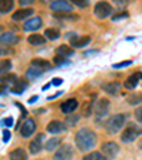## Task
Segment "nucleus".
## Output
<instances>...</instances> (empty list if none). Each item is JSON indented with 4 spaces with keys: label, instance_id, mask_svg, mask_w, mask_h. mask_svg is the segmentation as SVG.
<instances>
[{
    "label": "nucleus",
    "instance_id": "obj_37",
    "mask_svg": "<svg viewBox=\"0 0 142 160\" xmlns=\"http://www.w3.org/2000/svg\"><path fill=\"white\" fill-rule=\"evenodd\" d=\"M134 116H135V119L139 122V123H142V106H139V108L136 109L135 113H134Z\"/></svg>",
    "mask_w": 142,
    "mask_h": 160
},
{
    "label": "nucleus",
    "instance_id": "obj_21",
    "mask_svg": "<svg viewBox=\"0 0 142 160\" xmlns=\"http://www.w3.org/2000/svg\"><path fill=\"white\" fill-rule=\"evenodd\" d=\"M31 65L36 67V68H39V70H50V62L47 60H43V58H34V60H31Z\"/></svg>",
    "mask_w": 142,
    "mask_h": 160
},
{
    "label": "nucleus",
    "instance_id": "obj_50",
    "mask_svg": "<svg viewBox=\"0 0 142 160\" xmlns=\"http://www.w3.org/2000/svg\"><path fill=\"white\" fill-rule=\"evenodd\" d=\"M2 31H3V26H0V34H2Z\"/></svg>",
    "mask_w": 142,
    "mask_h": 160
},
{
    "label": "nucleus",
    "instance_id": "obj_24",
    "mask_svg": "<svg viewBox=\"0 0 142 160\" xmlns=\"http://www.w3.org/2000/svg\"><path fill=\"white\" fill-rule=\"evenodd\" d=\"M14 7V0H0V13H9Z\"/></svg>",
    "mask_w": 142,
    "mask_h": 160
},
{
    "label": "nucleus",
    "instance_id": "obj_3",
    "mask_svg": "<svg viewBox=\"0 0 142 160\" xmlns=\"http://www.w3.org/2000/svg\"><path fill=\"white\" fill-rule=\"evenodd\" d=\"M94 14L100 20H104V18L109 17L112 14V6L108 2H98L95 4V7H94Z\"/></svg>",
    "mask_w": 142,
    "mask_h": 160
},
{
    "label": "nucleus",
    "instance_id": "obj_49",
    "mask_svg": "<svg viewBox=\"0 0 142 160\" xmlns=\"http://www.w3.org/2000/svg\"><path fill=\"white\" fill-rule=\"evenodd\" d=\"M50 87V84H47V85H44V87H43V91H45V89H47V88H49Z\"/></svg>",
    "mask_w": 142,
    "mask_h": 160
},
{
    "label": "nucleus",
    "instance_id": "obj_38",
    "mask_svg": "<svg viewBox=\"0 0 142 160\" xmlns=\"http://www.w3.org/2000/svg\"><path fill=\"white\" fill-rule=\"evenodd\" d=\"M55 17H58V18H77V16L76 14H71V13H68V14H61V13H55Z\"/></svg>",
    "mask_w": 142,
    "mask_h": 160
},
{
    "label": "nucleus",
    "instance_id": "obj_5",
    "mask_svg": "<svg viewBox=\"0 0 142 160\" xmlns=\"http://www.w3.org/2000/svg\"><path fill=\"white\" fill-rule=\"evenodd\" d=\"M139 133H141V130H139L135 125H128V126L125 128V130L122 132V135H121V140L124 143H131L138 138Z\"/></svg>",
    "mask_w": 142,
    "mask_h": 160
},
{
    "label": "nucleus",
    "instance_id": "obj_15",
    "mask_svg": "<svg viewBox=\"0 0 142 160\" xmlns=\"http://www.w3.org/2000/svg\"><path fill=\"white\" fill-rule=\"evenodd\" d=\"M64 129H66V126H64V123L60 121H51L47 125V132L53 133V135H58V133H61Z\"/></svg>",
    "mask_w": 142,
    "mask_h": 160
},
{
    "label": "nucleus",
    "instance_id": "obj_43",
    "mask_svg": "<svg viewBox=\"0 0 142 160\" xmlns=\"http://www.w3.org/2000/svg\"><path fill=\"white\" fill-rule=\"evenodd\" d=\"M10 136H12V135H10V130H4V132H3V140H4V142H9Z\"/></svg>",
    "mask_w": 142,
    "mask_h": 160
},
{
    "label": "nucleus",
    "instance_id": "obj_34",
    "mask_svg": "<svg viewBox=\"0 0 142 160\" xmlns=\"http://www.w3.org/2000/svg\"><path fill=\"white\" fill-rule=\"evenodd\" d=\"M70 2H73V4L78 6L80 9H85V7L90 6V2H88V0H70Z\"/></svg>",
    "mask_w": 142,
    "mask_h": 160
},
{
    "label": "nucleus",
    "instance_id": "obj_35",
    "mask_svg": "<svg viewBox=\"0 0 142 160\" xmlns=\"http://www.w3.org/2000/svg\"><path fill=\"white\" fill-rule=\"evenodd\" d=\"M128 16H129V14H128L127 12H119V13H117V14L112 16V21H117V20H122V18H127Z\"/></svg>",
    "mask_w": 142,
    "mask_h": 160
},
{
    "label": "nucleus",
    "instance_id": "obj_22",
    "mask_svg": "<svg viewBox=\"0 0 142 160\" xmlns=\"http://www.w3.org/2000/svg\"><path fill=\"white\" fill-rule=\"evenodd\" d=\"M74 54V48L70 47L67 44H61L57 47V55H61V57H68V55Z\"/></svg>",
    "mask_w": 142,
    "mask_h": 160
},
{
    "label": "nucleus",
    "instance_id": "obj_51",
    "mask_svg": "<svg viewBox=\"0 0 142 160\" xmlns=\"http://www.w3.org/2000/svg\"><path fill=\"white\" fill-rule=\"evenodd\" d=\"M139 148H141V149H142V140H141V143H139Z\"/></svg>",
    "mask_w": 142,
    "mask_h": 160
},
{
    "label": "nucleus",
    "instance_id": "obj_10",
    "mask_svg": "<svg viewBox=\"0 0 142 160\" xmlns=\"http://www.w3.org/2000/svg\"><path fill=\"white\" fill-rule=\"evenodd\" d=\"M36 122L33 121V119H27V121L23 123V126H21L20 129V133L23 138H30L31 135L34 133V130H36Z\"/></svg>",
    "mask_w": 142,
    "mask_h": 160
},
{
    "label": "nucleus",
    "instance_id": "obj_48",
    "mask_svg": "<svg viewBox=\"0 0 142 160\" xmlns=\"http://www.w3.org/2000/svg\"><path fill=\"white\" fill-rule=\"evenodd\" d=\"M41 2H43V3H49V2H51V3H53V2H55V0H41Z\"/></svg>",
    "mask_w": 142,
    "mask_h": 160
},
{
    "label": "nucleus",
    "instance_id": "obj_41",
    "mask_svg": "<svg viewBox=\"0 0 142 160\" xmlns=\"http://www.w3.org/2000/svg\"><path fill=\"white\" fill-rule=\"evenodd\" d=\"M54 62H55V65H61V64H66L67 61L64 60V57H61V55H55V57H54Z\"/></svg>",
    "mask_w": 142,
    "mask_h": 160
},
{
    "label": "nucleus",
    "instance_id": "obj_45",
    "mask_svg": "<svg viewBox=\"0 0 142 160\" xmlns=\"http://www.w3.org/2000/svg\"><path fill=\"white\" fill-rule=\"evenodd\" d=\"M3 125H6V126H12V125H13V119L12 118H6L3 121Z\"/></svg>",
    "mask_w": 142,
    "mask_h": 160
},
{
    "label": "nucleus",
    "instance_id": "obj_1",
    "mask_svg": "<svg viewBox=\"0 0 142 160\" xmlns=\"http://www.w3.org/2000/svg\"><path fill=\"white\" fill-rule=\"evenodd\" d=\"M76 145L80 150L88 152L95 148L97 145V135L88 128H82L76 133Z\"/></svg>",
    "mask_w": 142,
    "mask_h": 160
},
{
    "label": "nucleus",
    "instance_id": "obj_4",
    "mask_svg": "<svg viewBox=\"0 0 142 160\" xmlns=\"http://www.w3.org/2000/svg\"><path fill=\"white\" fill-rule=\"evenodd\" d=\"M74 156V150L70 145H61L55 149L54 160H71Z\"/></svg>",
    "mask_w": 142,
    "mask_h": 160
},
{
    "label": "nucleus",
    "instance_id": "obj_25",
    "mask_svg": "<svg viewBox=\"0 0 142 160\" xmlns=\"http://www.w3.org/2000/svg\"><path fill=\"white\" fill-rule=\"evenodd\" d=\"M127 102L129 105H139L142 102V94L141 92H134L127 98Z\"/></svg>",
    "mask_w": 142,
    "mask_h": 160
},
{
    "label": "nucleus",
    "instance_id": "obj_47",
    "mask_svg": "<svg viewBox=\"0 0 142 160\" xmlns=\"http://www.w3.org/2000/svg\"><path fill=\"white\" fill-rule=\"evenodd\" d=\"M37 98H39V97H37V95H34V97H31L30 99H29V103H33V102H36V101H37Z\"/></svg>",
    "mask_w": 142,
    "mask_h": 160
},
{
    "label": "nucleus",
    "instance_id": "obj_7",
    "mask_svg": "<svg viewBox=\"0 0 142 160\" xmlns=\"http://www.w3.org/2000/svg\"><path fill=\"white\" fill-rule=\"evenodd\" d=\"M109 109V101L107 98H100L97 102L94 103V112L97 116H105Z\"/></svg>",
    "mask_w": 142,
    "mask_h": 160
},
{
    "label": "nucleus",
    "instance_id": "obj_28",
    "mask_svg": "<svg viewBox=\"0 0 142 160\" xmlns=\"http://www.w3.org/2000/svg\"><path fill=\"white\" fill-rule=\"evenodd\" d=\"M12 70V61L10 60H2L0 61V75L7 74Z\"/></svg>",
    "mask_w": 142,
    "mask_h": 160
},
{
    "label": "nucleus",
    "instance_id": "obj_44",
    "mask_svg": "<svg viewBox=\"0 0 142 160\" xmlns=\"http://www.w3.org/2000/svg\"><path fill=\"white\" fill-rule=\"evenodd\" d=\"M61 84H63V79L61 78H54L51 82V85H55V87H57V85H61Z\"/></svg>",
    "mask_w": 142,
    "mask_h": 160
},
{
    "label": "nucleus",
    "instance_id": "obj_30",
    "mask_svg": "<svg viewBox=\"0 0 142 160\" xmlns=\"http://www.w3.org/2000/svg\"><path fill=\"white\" fill-rule=\"evenodd\" d=\"M44 36H45V38H49V40H57L60 37V31L57 28H47Z\"/></svg>",
    "mask_w": 142,
    "mask_h": 160
},
{
    "label": "nucleus",
    "instance_id": "obj_16",
    "mask_svg": "<svg viewBox=\"0 0 142 160\" xmlns=\"http://www.w3.org/2000/svg\"><path fill=\"white\" fill-rule=\"evenodd\" d=\"M33 13H34L33 9H20V10H17V12L13 13V20L14 21H21V20H24V18L30 17Z\"/></svg>",
    "mask_w": 142,
    "mask_h": 160
},
{
    "label": "nucleus",
    "instance_id": "obj_31",
    "mask_svg": "<svg viewBox=\"0 0 142 160\" xmlns=\"http://www.w3.org/2000/svg\"><path fill=\"white\" fill-rule=\"evenodd\" d=\"M80 121V115H74V113H68L66 118L67 126H76V123Z\"/></svg>",
    "mask_w": 142,
    "mask_h": 160
},
{
    "label": "nucleus",
    "instance_id": "obj_39",
    "mask_svg": "<svg viewBox=\"0 0 142 160\" xmlns=\"http://www.w3.org/2000/svg\"><path fill=\"white\" fill-rule=\"evenodd\" d=\"M112 2H114V4L117 7H125L128 4V2H129V0H112Z\"/></svg>",
    "mask_w": 142,
    "mask_h": 160
},
{
    "label": "nucleus",
    "instance_id": "obj_46",
    "mask_svg": "<svg viewBox=\"0 0 142 160\" xmlns=\"http://www.w3.org/2000/svg\"><path fill=\"white\" fill-rule=\"evenodd\" d=\"M4 91H6V85L2 84V85H0V95H3V94H4Z\"/></svg>",
    "mask_w": 142,
    "mask_h": 160
},
{
    "label": "nucleus",
    "instance_id": "obj_2",
    "mask_svg": "<svg viewBox=\"0 0 142 160\" xmlns=\"http://www.w3.org/2000/svg\"><path fill=\"white\" fill-rule=\"evenodd\" d=\"M125 121H127V113H117L105 122V130L109 135H115L117 132H119L122 129V126L125 125Z\"/></svg>",
    "mask_w": 142,
    "mask_h": 160
},
{
    "label": "nucleus",
    "instance_id": "obj_19",
    "mask_svg": "<svg viewBox=\"0 0 142 160\" xmlns=\"http://www.w3.org/2000/svg\"><path fill=\"white\" fill-rule=\"evenodd\" d=\"M26 88H27V82L23 81V79H17V81L13 82V85H12V92L20 95V94H23V91H24Z\"/></svg>",
    "mask_w": 142,
    "mask_h": 160
},
{
    "label": "nucleus",
    "instance_id": "obj_6",
    "mask_svg": "<svg viewBox=\"0 0 142 160\" xmlns=\"http://www.w3.org/2000/svg\"><path fill=\"white\" fill-rule=\"evenodd\" d=\"M118 152H119V145L115 142H105L101 146V153L107 157V160L115 157L118 154Z\"/></svg>",
    "mask_w": 142,
    "mask_h": 160
},
{
    "label": "nucleus",
    "instance_id": "obj_11",
    "mask_svg": "<svg viewBox=\"0 0 142 160\" xmlns=\"http://www.w3.org/2000/svg\"><path fill=\"white\" fill-rule=\"evenodd\" d=\"M41 24H43V20L36 16V17H31L30 20L26 21L24 26H23V28H24L26 31H36L41 27Z\"/></svg>",
    "mask_w": 142,
    "mask_h": 160
},
{
    "label": "nucleus",
    "instance_id": "obj_18",
    "mask_svg": "<svg viewBox=\"0 0 142 160\" xmlns=\"http://www.w3.org/2000/svg\"><path fill=\"white\" fill-rule=\"evenodd\" d=\"M10 160H27V153H26L24 149L17 148L13 152H10Z\"/></svg>",
    "mask_w": 142,
    "mask_h": 160
},
{
    "label": "nucleus",
    "instance_id": "obj_27",
    "mask_svg": "<svg viewBox=\"0 0 142 160\" xmlns=\"http://www.w3.org/2000/svg\"><path fill=\"white\" fill-rule=\"evenodd\" d=\"M82 160H107V157L101 152H90L82 157Z\"/></svg>",
    "mask_w": 142,
    "mask_h": 160
},
{
    "label": "nucleus",
    "instance_id": "obj_32",
    "mask_svg": "<svg viewBox=\"0 0 142 160\" xmlns=\"http://www.w3.org/2000/svg\"><path fill=\"white\" fill-rule=\"evenodd\" d=\"M17 81V77L14 75V74H3V75H0V82L2 84H4V82H16Z\"/></svg>",
    "mask_w": 142,
    "mask_h": 160
},
{
    "label": "nucleus",
    "instance_id": "obj_36",
    "mask_svg": "<svg viewBox=\"0 0 142 160\" xmlns=\"http://www.w3.org/2000/svg\"><path fill=\"white\" fill-rule=\"evenodd\" d=\"M13 52L14 51L10 47H0V55H12Z\"/></svg>",
    "mask_w": 142,
    "mask_h": 160
},
{
    "label": "nucleus",
    "instance_id": "obj_52",
    "mask_svg": "<svg viewBox=\"0 0 142 160\" xmlns=\"http://www.w3.org/2000/svg\"><path fill=\"white\" fill-rule=\"evenodd\" d=\"M37 160H41V159H37Z\"/></svg>",
    "mask_w": 142,
    "mask_h": 160
},
{
    "label": "nucleus",
    "instance_id": "obj_53",
    "mask_svg": "<svg viewBox=\"0 0 142 160\" xmlns=\"http://www.w3.org/2000/svg\"><path fill=\"white\" fill-rule=\"evenodd\" d=\"M141 133H142V129H141Z\"/></svg>",
    "mask_w": 142,
    "mask_h": 160
},
{
    "label": "nucleus",
    "instance_id": "obj_42",
    "mask_svg": "<svg viewBox=\"0 0 142 160\" xmlns=\"http://www.w3.org/2000/svg\"><path fill=\"white\" fill-rule=\"evenodd\" d=\"M34 3V0H18V4H20L21 7L24 6H30V4Z\"/></svg>",
    "mask_w": 142,
    "mask_h": 160
},
{
    "label": "nucleus",
    "instance_id": "obj_12",
    "mask_svg": "<svg viewBox=\"0 0 142 160\" xmlns=\"http://www.w3.org/2000/svg\"><path fill=\"white\" fill-rule=\"evenodd\" d=\"M78 108V101L74 99V98H71V99H67L66 102L61 103V111L66 113V115H68V113H73L76 109Z\"/></svg>",
    "mask_w": 142,
    "mask_h": 160
},
{
    "label": "nucleus",
    "instance_id": "obj_20",
    "mask_svg": "<svg viewBox=\"0 0 142 160\" xmlns=\"http://www.w3.org/2000/svg\"><path fill=\"white\" fill-rule=\"evenodd\" d=\"M139 75H141V74H132V75L128 77L124 84L125 88H127V89H134V88H136L138 81H139Z\"/></svg>",
    "mask_w": 142,
    "mask_h": 160
},
{
    "label": "nucleus",
    "instance_id": "obj_26",
    "mask_svg": "<svg viewBox=\"0 0 142 160\" xmlns=\"http://www.w3.org/2000/svg\"><path fill=\"white\" fill-rule=\"evenodd\" d=\"M29 42L31 45H41L45 42V37L41 34H33V36L29 37Z\"/></svg>",
    "mask_w": 142,
    "mask_h": 160
},
{
    "label": "nucleus",
    "instance_id": "obj_9",
    "mask_svg": "<svg viewBox=\"0 0 142 160\" xmlns=\"http://www.w3.org/2000/svg\"><path fill=\"white\" fill-rule=\"evenodd\" d=\"M50 7L54 12H73V6L67 0H55L50 4Z\"/></svg>",
    "mask_w": 142,
    "mask_h": 160
},
{
    "label": "nucleus",
    "instance_id": "obj_8",
    "mask_svg": "<svg viewBox=\"0 0 142 160\" xmlns=\"http://www.w3.org/2000/svg\"><path fill=\"white\" fill-rule=\"evenodd\" d=\"M43 139H44V135H43V133H39V135H37L36 138L31 140L30 145H29L30 153L37 154V153H40V152L44 149V145H43Z\"/></svg>",
    "mask_w": 142,
    "mask_h": 160
},
{
    "label": "nucleus",
    "instance_id": "obj_13",
    "mask_svg": "<svg viewBox=\"0 0 142 160\" xmlns=\"http://www.w3.org/2000/svg\"><path fill=\"white\" fill-rule=\"evenodd\" d=\"M18 42V36H16L14 33H2L0 34V44H7L13 45Z\"/></svg>",
    "mask_w": 142,
    "mask_h": 160
},
{
    "label": "nucleus",
    "instance_id": "obj_14",
    "mask_svg": "<svg viewBox=\"0 0 142 160\" xmlns=\"http://www.w3.org/2000/svg\"><path fill=\"white\" fill-rule=\"evenodd\" d=\"M91 41L90 36H78V37H71V47H77V48H81L88 45V42Z\"/></svg>",
    "mask_w": 142,
    "mask_h": 160
},
{
    "label": "nucleus",
    "instance_id": "obj_40",
    "mask_svg": "<svg viewBox=\"0 0 142 160\" xmlns=\"http://www.w3.org/2000/svg\"><path fill=\"white\" fill-rule=\"evenodd\" d=\"M132 64V61H122V62H118L114 64V68H124V67H128Z\"/></svg>",
    "mask_w": 142,
    "mask_h": 160
},
{
    "label": "nucleus",
    "instance_id": "obj_33",
    "mask_svg": "<svg viewBox=\"0 0 142 160\" xmlns=\"http://www.w3.org/2000/svg\"><path fill=\"white\" fill-rule=\"evenodd\" d=\"M43 74L41 70H39V68H36V67H31L30 70H27V77L29 78H37V77H40Z\"/></svg>",
    "mask_w": 142,
    "mask_h": 160
},
{
    "label": "nucleus",
    "instance_id": "obj_23",
    "mask_svg": "<svg viewBox=\"0 0 142 160\" xmlns=\"http://www.w3.org/2000/svg\"><path fill=\"white\" fill-rule=\"evenodd\" d=\"M60 143H61L60 138H50V139L45 142V150H49V152L55 150V149L60 146Z\"/></svg>",
    "mask_w": 142,
    "mask_h": 160
},
{
    "label": "nucleus",
    "instance_id": "obj_17",
    "mask_svg": "<svg viewBox=\"0 0 142 160\" xmlns=\"http://www.w3.org/2000/svg\"><path fill=\"white\" fill-rule=\"evenodd\" d=\"M119 88H121V85H119V82H117V81L107 82V84L104 85V91L109 95H117L118 92H119Z\"/></svg>",
    "mask_w": 142,
    "mask_h": 160
},
{
    "label": "nucleus",
    "instance_id": "obj_29",
    "mask_svg": "<svg viewBox=\"0 0 142 160\" xmlns=\"http://www.w3.org/2000/svg\"><path fill=\"white\" fill-rule=\"evenodd\" d=\"M94 111V103L92 102H84V105H82V108H81V113H82V116H90L91 115V112Z\"/></svg>",
    "mask_w": 142,
    "mask_h": 160
}]
</instances>
